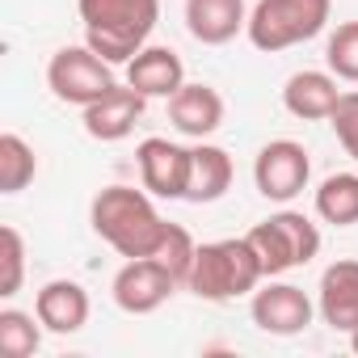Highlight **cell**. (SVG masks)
Segmentation results:
<instances>
[{
	"label": "cell",
	"instance_id": "obj_1",
	"mask_svg": "<svg viewBox=\"0 0 358 358\" xmlns=\"http://www.w3.org/2000/svg\"><path fill=\"white\" fill-rule=\"evenodd\" d=\"M89 220H93V232L118 253V257H152L160 236H164V220L152 203L148 190H135V186H106L93 207H89Z\"/></svg>",
	"mask_w": 358,
	"mask_h": 358
},
{
	"label": "cell",
	"instance_id": "obj_2",
	"mask_svg": "<svg viewBox=\"0 0 358 358\" xmlns=\"http://www.w3.org/2000/svg\"><path fill=\"white\" fill-rule=\"evenodd\" d=\"M80 22H85V43L106 59V64H131L156 22H160V0H76Z\"/></svg>",
	"mask_w": 358,
	"mask_h": 358
},
{
	"label": "cell",
	"instance_id": "obj_3",
	"mask_svg": "<svg viewBox=\"0 0 358 358\" xmlns=\"http://www.w3.org/2000/svg\"><path fill=\"white\" fill-rule=\"evenodd\" d=\"M266 278L262 270V257L257 249L249 245V236H236V241H211V245H199L194 253V270H190V291L207 303H228L236 295H249L257 291V282Z\"/></svg>",
	"mask_w": 358,
	"mask_h": 358
},
{
	"label": "cell",
	"instance_id": "obj_4",
	"mask_svg": "<svg viewBox=\"0 0 358 358\" xmlns=\"http://www.w3.org/2000/svg\"><path fill=\"white\" fill-rule=\"evenodd\" d=\"M329 13H333V0H257L245 34L257 51L274 55L316 38L329 26Z\"/></svg>",
	"mask_w": 358,
	"mask_h": 358
},
{
	"label": "cell",
	"instance_id": "obj_5",
	"mask_svg": "<svg viewBox=\"0 0 358 358\" xmlns=\"http://www.w3.org/2000/svg\"><path fill=\"white\" fill-rule=\"evenodd\" d=\"M249 245L257 249L266 278H278L295 266H308L320 253V228L299 211H278L249 228Z\"/></svg>",
	"mask_w": 358,
	"mask_h": 358
},
{
	"label": "cell",
	"instance_id": "obj_6",
	"mask_svg": "<svg viewBox=\"0 0 358 358\" xmlns=\"http://www.w3.org/2000/svg\"><path fill=\"white\" fill-rule=\"evenodd\" d=\"M47 85L59 101L68 106H93L97 97H106L118 80H114V64H106L89 43L85 47H59L47 64Z\"/></svg>",
	"mask_w": 358,
	"mask_h": 358
},
{
	"label": "cell",
	"instance_id": "obj_7",
	"mask_svg": "<svg viewBox=\"0 0 358 358\" xmlns=\"http://www.w3.org/2000/svg\"><path fill=\"white\" fill-rule=\"evenodd\" d=\"M308 177H312V160L308 148L295 139H270L257 160H253V182L257 194L270 203H291L308 190Z\"/></svg>",
	"mask_w": 358,
	"mask_h": 358
},
{
	"label": "cell",
	"instance_id": "obj_8",
	"mask_svg": "<svg viewBox=\"0 0 358 358\" xmlns=\"http://www.w3.org/2000/svg\"><path fill=\"white\" fill-rule=\"evenodd\" d=\"M249 316L262 333L270 337H295L312 324L316 316V303L295 287V282H266L262 291H253V303H249Z\"/></svg>",
	"mask_w": 358,
	"mask_h": 358
},
{
	"label": "cell",
	"instance_id": "obj_9",
	"mask_svg": "<svg viewBox=\"0 0 358 358\" xmlns=\"http://www.w3.org/2000/svg\"><path fill=\"white\" fill-rule=\"evenodd\" d=\"M177 287H182V282H177L156 257H127V266L114 274V303L122 312H131V316H148Z\"/></svg>",
	"mask_w": 358,
	"mask_h": 358
},
{
	"label": "cell",
	"instance_id": "obj_10",
	"mask_svg": "<svg viewBox=\"0 0 358 358\" xmlns=\"http://www.w3.org/2000/svg\"><path fill=\"white\" fill-rule=\"evenodd\" d=\"M135 160H139V177H143V190L148 194H156V199H186L190 148L152 135V139H143L135 148Z\"/></svg>",
	"mask_w": 358,
	"mask_h": 358
},
{
	"label": "cell",
	"instance_id": "obj_11",
	"mask_svg": "<svg viewBox=\"0 0 358 358\" xmlns=\"http://www.w3.org/2000/svg\"><path fill=\"white\" fill-rule=\"evenodd\" d=\"M148 97L131 85H114L106 97H97L93 106H85V131L101 143H118L135 131V122L143 118Z\"/></svg>",
	"mask_w": 358,
	"mask_h": 358
},
{
	"label": "cell",
	"instance_id": "obj_12",
	"mask_svg": "<svg viewBox=\"0 0 358 358\" xmlns=\"http://www.w3.org/2000/svg\"><path fill=\"white\" fill-rule=\"evenodd\" d=\"M316 312L329 329L350 333L358 329V262L341 257L320 274V291H316Z\"/></svg>",
	"mask_w": 358,
	"mask_h": 358
},
{
	"label": "cell",
	"instance_id": "obj_13",
	"mask_svg": "<svg viewBox=\"0 0 358 358\" xmlns=\"http://www.w3.org/2000/svg\"><path fill=\"white\" fill-rule=\"evenodd\" d=\"M169 118H173V127L182 131V135L207 139V135H215V131L224 127V97H220L211 85L186 80L182 89L169 97Z\"/></svg>",
	"mask_w": 358,
	"mask_h": 358
},
{
	"label": "cell",
	"instance_id": "obj_14",
	"mask_svg": "<svg viewBox=\"0 0 358 358\" xmlns=\"http://www.w3.org/2000/svg\"><path fill=\"white\" fill-rule=\"evenodd\" d=\"M34 312H38L47 333H59V337L80 333L89 320V291L72 278H55L34 295Z\"/></svg>",
	"mask_w": 358,
	"mask_h": 358
},
{
	"label": "cell",
	"instance_id": "obj_15",
	"mask_svg": "<svg viewBox=\"0 0 358 358\" xmlns=\"http://www.w3.org/2000/svg\"><path fill=\"white\" fill-rule=\"evenodd\" d=\"M127 85L139 89L143 97H173L177 89L186 85V64L177 51L169 47H143L131 64H127Z\"/></svg>",
	"mask_w": 358,
	"mask_h": 358
},
{
	"label": "cell",
	"instance_id": "obj_16",
	"mask_svg": "<svg viewBox=\"0 0 358 358\" xmlns=\"http://www.w3.org/2000/svg\"><path fill=\"white\" fill-rule=\"evenodd\" d=\"M249 26L245 0H186V30L203 47H224Z\"/></svg>",
	"mask_w": 358,
	"mask_h": 358
},
{
	"label": "cell",
	"instance_id": "obj_17",
	"mask_svg": "<svg viewBox=\"0 0 358 358\" xmlns=\"http://www.w3.org/2000/svg\"><path fill=\"white\" fill-rule=\"evenodd\" d=\"M337 97H341V89H337V76L333 72H295L282 85L287 114H295L303 122H329Z\"/></svg>",
	"mask_w": 358,
	"mask_h": 358
},
{
	"label": "cell",
	"instance_id": "obj_18",
	"mask_svg": "<svg viewBox=\"0 0 358 358\" xmlns=\"http://www.w3.org/2000/svg\"><path fill=\"white\" fill-rule=\"evenodd\" d=\"M232 186V156L215 143L190 148V177H186V203H220Z\"/></svg>",
	"mask_w": 358,
	"mask_h": 358
},
{
	"label": "cell",
	"instance_id": "obj_19",
	"mask_svg": "<svg viewBox=\"0 0 358 358\" xmlns=\"http://www.w3.org/2000/svg\"><path fill=\"white\" fill-rule=\"evenodd\" d=\"M316 215L333 228L358 224V173H333L316 190Z\"/></svg>",
	"mask_w": 358,
	"mask_h": 358
},
{
	"label": "cell",
	"instance_id": "obj_20",
	"mask_svg": "<svg viewBox=\"0 0 358 358\" xmlns=\"http://www.w3.org/2000/svg\"><path fill=\"white\" fill-rule=\"evenodd\" d=\"M38 173V156L34 148L17 135V131H5L0 135V194H22Z\"/></svg>",
	"mask_w": 358,
	"mask_h": 358
},
{
	"label": "cell",
	"instance_id": "obj_21",
	"mask_svg": "<svg viewBox=\"0 0 358 358\" xmlns=\"http://www.w3.org/2000/svg\"><path fill=\"white\" fill-rule=\"evenodd\" d=\"M43 345V320L38 312H17V308H5L0 312V354L5 358H30L38 354Z\"/></svg>",
	"mask_w": 358,
	"mask_h": 358
},
{
	"label": "cell",
	"instance_id": "obj_22",
	"mask_svg": "<svg viewBox=\"0 0 358 358\" xmlns=\"http://www.w3.org/2000/svg\"><path fill=\"white\" fill-rule=\"evenodd\" d=\"M194 253H199V245H194V236L182 228V224H169L164 228V236H160V245H156V262L177 278V282H190V270H194Z\"/></svg>",
	"mask_w": 358,
	"mask_h": 358
},
{
	"label": "cell",
	"instance_id": "obj_23",
	"mask_svg": "<svg viewBox=\"0 0 358 358\" xmlns=\"http://www.w3.org/2000/svg\"><path fill=\"white\" fill-rule=\"evenodd\" d=\"M26 282V241L13 224L0 228V299H13Z\"/></svg>",
	"mask_w": 358,
	"mask_h": 358
},
{
	"label": "cell",
	"instance_id": "obj_24",
	"mask_svg": "<svg viewBox=\"0 0 358 358\" xmlns=\"http://www.w3.org/2000/svg\"><path fill=\"white\" fill-rule=\"evenodd\" d=\"M324 64H329V72H333L337 80L358 85V22H341V26L329 34Z\"/></svg>",
	"mask_w": 358,
	"mask_h": 358
},
{
	"label": "cell",
	"instance_id": "obj_25",
	"mask_svg": "<svg viewBox=\"0 0 358 358\" xmlns=\"http://www.w3.org/2000/svg\"><path fill=\"white\" fill-rule=\"evenodd\" d=\"M329 127H333L337 143L345 148V156L358 160V89H350V93L337 97V106L329 114Z\"/></svg>",
	"mask_w": 358,
	"mask_h": 358
},
{
	"label": "cell",
	"instance_id": "obj_26",
	"mask_svg": "<svg viewBox=\"0 0 358 358\" xmlns=\"http://www.w3.org/2000/svg\"><path fill=\"white\" fill-rule=\"evenodd\" d=\"M350 350L358 354V329H350Z\"/></svg>",
	"mask_w": 358,
	"mask_h": 358
}]
</instances>
